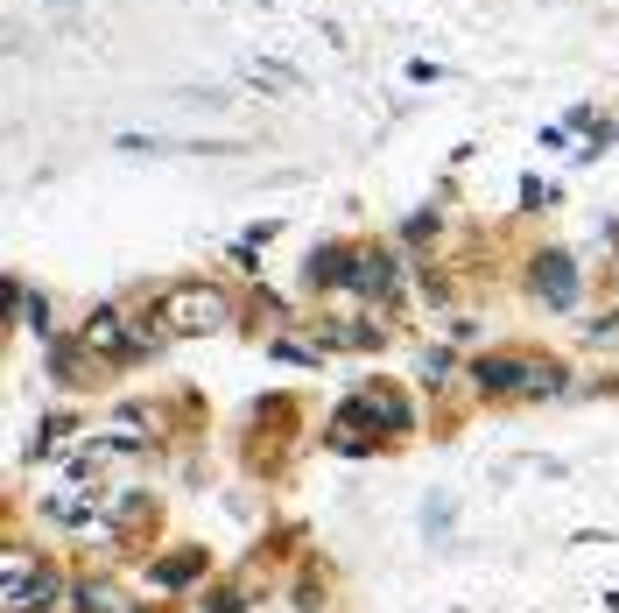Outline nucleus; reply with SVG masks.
I'll list each match as a JSON object with an SVG mask.
<instances>
[{
  "label": "nucleus",
  "mask_w": 619,
  "mask_h": 613,
  "mask_svg": "<svg viewBox=\"0 0 619 613\" xmlns=\"http://www.w3.org/2000/svg\"><path fill=\"white\" fill-rule=\"evenodd\" d=\"M479 381H486V388H535V395H549L556 367H535V360H486Z\"/></svg>",
  "instance_id": "f257e3e1"
},
{
  "label": "nucleus",
  "mask_w": 619,
  "mask_h": 613,
  "mask_svg": "<svg viewBox=\"0 0 619 613\" xmlns=\"http://www.w3.org/2000/svg\"><path fill=\"white\" fill-rule=\"evenodd\" d=\"M169 324H219V290H198V297H177L162 311Z\"/></svg>",
  "instance_id": "f03ea898"
}]
</instances>
